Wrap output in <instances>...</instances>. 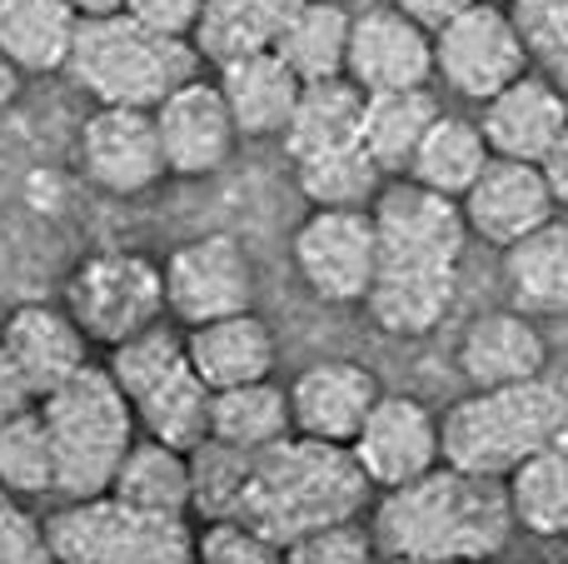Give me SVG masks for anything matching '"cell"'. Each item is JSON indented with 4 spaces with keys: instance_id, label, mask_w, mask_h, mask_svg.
<instances>
[{
    "instance_id": "obj_1",
    "label": "cell",
    "mask_w": 568,
    "mask_h": 564,
    "mask_svg": "<svg viewBox=\"0 0 568 564\" xmlns=\"http://www.w3.org/2000/svg\"><path fill=\"white\" fill-rule=\"evenodd\" d=\"M509 490L494 475L434 465L374 510V545L389 560H479L489 564L514 535Z\"/></svg>"
},
{
    "instance_id": "obj_2",
    "label": "cell",
    "mask_w": 568,
    "mask_h": 564,
    "mask_svg": "<svg viewBox=\"0 0 568 564\" xmlns=\"http://www.w3.org/2000/svg\"><path fill=\"white\" fill-rule=\"evenodd\" d=\"M364 495H369V480L349 455V445H324V440L290 430L280 445L255 455L235 515L265 530L275 545H290L320 525L354 520L364 510Z\"/></svg>"
},
{
    "instance_id": "obj_3",
    "label": "cell",
    "mask_w": 568,
    "mask_h": 564,
    "mask_svg": "<svg viewBox=\"0 0 568 564\" xmlns=\"http://www.w3.org/2000/svg\"><path fill=\"white\" fill-rule=\"evenodd\" d=\"M568 440V390L539 375L524 385L474 390L439 420V455L469 475L504 480L529 455Z\"/></svg>"
},
{
    "instance_id": "obj_4",
    "label": "cell",
    "mask_w": 568,
    "mask_h": 564,
    "mask_svg": "<svg viewBox=\"0 0 568 564\" xmlns=\"http://www.w3.org/2000/svg\"><path fill=\"white\" fill-rule=\"evenodd\" d=\"M65 75L95 105L155 110L170 90L200 75V50L190 46V36H170L135 20L130 10H110V16L80 20Z\"/></svg>"
},
{
    "instance_id": "obj_5",
    "label": "cell",
    "mask_w": 568,
    "mask_h": 564,
    "mask_svg": "<svg viewBox=\"0 0 568 564\" xmlns=\"http://www.w3.org/2000/svg\"><path fill=\"white\" fill-rule=\"evenodd\" d=\"M36 410L55 445V495H105L125 450L140 435L135 410H130L125 390L115 385V375L105 365H85L45 400H36Z\"/></svg>"
},
{
    "instance_id": "obj_6",
    "label": "cell",
    "mask_w": 568,
    "mask_h": 564,
    "mask_svg": "<svg viewBox=\"0 0 568 564\" xmlns=\"http://www.w3.org/2000/svg\"><path fill=\"white\" fill-rule=\"evenodd\" d=\"M105 370L125 390L140 435H155L175 450H195L210 435V395L215 390L195 375L185 340H175L165 325H150L145 335L110 345Z\"/></svg>"
},
{
    "instance_id": "obj_7",
    "label": "cell",
    "mask_w": 568,
    "mask_h": 564,
    "mask_svg": "<svg viewBox=\"0 0 568 564\" xmlns=\"http://www.w3.org/2000/svg\"><path fill=\"white\" fill-rule=\"evenodd\" d=\"M45 550L60 564H190L195 530L185 515H140L115 495H90L45 520Z\"/></svg>"
},
{
    "instance_id": "obj_8",
    "label": "cell",
    "mask_w": 568,
    "mask_h": 564,
    "mask_svg": "<svg viewBox=\"0 0 568 564\" xmlns=\"http://www.w3.org/2000/svg\"><path fill=\"white\" fill-rule=\"evenodd\" d=\"M65 310L75 315V325L95 345L135 340L170 315L165 265H155L140 250H95V255H85L70 270Z\"/></svg>"
},
{
    "instance_id": "obj_9",
    "label": "cell",
    "mask_w": 568,
    "mask_h": 564,
    "mask_svg": "<svg viewBox=\"0 0 568 564\" xmlns=\"http://www.w3.org/2000/svg\"><path fill=\"white\" fill-rule=\"evenodd\" d=\"M524 70H534L529 50L514 30L509 6L499 0H474L434 30V80H444L459 100L484 105Z\"/></svg>"
},
{
    "instance_id": "obj_10",
    "label": "cell",
    "mask_w": 568,
    "mask_h": 564,
    "mask_svg": "<svg viewBox=\"0 0 568 564\" xmlns=\"http://www.w3.org/2000/svg\"><path fill=\"white\" fill-rule=\"evenodd\" d=\"M294 270L324 305H364L379 270V235L369 210H314L294 230Z\"/></svg>"
},
{
    "instance_id": "obj_11",
    "label": "cell",
    "mask_w": 568,
    "mask_h": 564,
    "mask_svg": "<svg viewBox=\"0 0 568 564\" xmlns=\"http://www.w3.org/2000/svg\"><path fill=\"white\" fill-rule=\"evenodd\" d=\"M255 305V265L235 235L185 240L165 260V310L180 325H205Z\"/></svg>"
},
{
    "instance_id": "obj_12",
    "label": "cell",
    "mask_w": 568,
    "mask_h": 564,
    "mask_svg": "<svg viewBox=\"0 0 568 564\" xmlns=\"http://www.w3.org/2000/svg\"><path fill=\"white\" fill-rule=\"evenodd\" d=\"M374 235H379V255L394 260H439V265H459L464 245H469V220L454 195L419 185L414 175H389L384 190L369 205Z\"/></svg>"
},
{
    "instance_id": "obj_13",
    "label": "cell",
    "mask_w": 568,
    "mask_h": 564,
    "mask_svg": "<svg viewBox=\"0 0 568 564\" xmlns=\"http://www.w3.org/2000/svg\"><path fill=\"white\" fill-rule=\"evenodd\" d=\"M80 165L85 180L105 195H145L165 170V150H160L155 110L140 105H95L80 125Z\"/></svg>"
},
{
    "instance_id": "obj_14",
    "label": "cell",
    "mask_w": 568,
    "mask_h": 564,
    "mask_svg": "<svg viewBox=\"0 0 568 564\" xmlns=\"http://www.w3.org/2000/svg\"><path fill=\"white\" fill-rule=\"evenodd\" d=\"M160 150H165V170L175 180H205L230 165L240 145V125L230 115L225 95L215 80H185L155 105Z\"/></svg>"
},
{
    "instance_id": "obj_15",
    "label": "cell",
    "mask_w": 568,
    "mask_h": 564,
    "mask_svg": "<svg viewBox=\"0 0 568 564\" xmlns=\"http://www.w3.org/2000/svg\"><path fill=\"white\" fill-rule=\"evenodd\" d=\"M349 455L359 460L369 490H399L444 460L439 455V420L414 395H389V390H384V395L374 400V410L364 415Z\"/></svg>"
},
{
    "instance_id": "obj_16",
    "label": "cell",
    "mask_w": 568,
    "mask_h": 564,
    "mask_svg": "<svg viewBox=\"0 0 568 564\" xmlns=\"http://www.w3.org/2000/svg\"><path fill=\"white\" fill-rule=\"evenodd\" d=\"M344 75L374 95V90H409L434 80V30H424L399 6H374L354 16L349 30V66Z\"/></svg>"
},
{
    "instance_id": "obj_17",
    "label": "cell",
    "mask_w": 568,
    "mask_h": 564,
    "mask_svg": "<svg viewBox=\"0 0 568 564\" xmlns=\"http://www.w3.org/2000/svg\"><path fill=\"white\" fill-rule=\"evenodd\" d=\"M459 300V265L439 260H394L379 255V270L369 280L364 310L394 340H419L444 325V315Z\"/></svg>"
},
{
    "instance_id": "obj_18",
    "label": "cell",
    "mask_w": 568,
    "mask_h": 564,
    "mask_svg": "<svg viewBox=\"0 0 568 564\" xmlns=\"http://www.w3.org/2000/svg\"><path fill=\"white\" fill-rule=\"evenodd\" d=\"M0 340H6V355H10V370L16 380L26 385L30 400H45L50 390H60L70 375L90 365L85 355V330L75 325V315L60 305H16L0 325Z\"/></svg>"
},
{
    "instance_id": "obj_19",
    "label": "cell",
    "mask_w": 568,
    "mask_h": 564,
    "mask_svg": "<svg viewBox=\"0 0 568 564\" xmlns=\"http://www.w3.org/2000/svg\"><path fill=\"white\" fill-rule=\"evenodd\" d=\"M459 205H464V220H469V235L489 240L499 250H509L514 240L539 230L559 210L534 160H504V155H494L484 165V175L464 190Z\"/></svg>"
},
{
    "instance_id": "obj_20",
    "label": "cell",
    "mask_w": 568,
    "mask_h": 564,
    "mask_svg": "<svg viewBox=\"0 0 568 564\" xmlns=\"http://www.w3.org/2000/svg\"><path fill=\"white\" fill-rule=\"evenodd\" d=\"M379 380L374 370L354 365V360H320L290 385V420L294 435L324 440V445H354L364 415L379 400Z\"/></svg>"
},
{
    "instance_id": "obj_21",
    "label": "cell",
    "mask_w": 568,
    "mask_h": 564,
    "mask_svg": "<svg viewBox=\"0 0 568 564\" xmlns=\"http://www.w3.org/2000/svg\"><path fill=\"white\" fill-rule=\"evenodd\" d=\"M564 125H568V95L539 70H524L519 80H509L499 95L484 100L479 115V130L494 155L534 160V165H539V155L554 145V135Z\"/></svg>"
},
{
    "instance_id": "obj_22",
    "label": "cell",
    "mask_w": 568,
    "mask_h": 564,
    "mask_svg": "<svg viewBox=\"0 0 568 564\" xmlns=\"http://www.w3.org/2000/svg\"><path fill=\"white\" fill-rule=\"evenodd\" d=\"M459 370L474 390H499V385H524L539 380L549 365V345H544L534 315L524 310H489L474 315L459 335Z\"/></svg>"
},
{
    "instance_id": "obj_23",
    "label": "cell",
    "mask_w": 568,
    "mask_h": 564,
    "mask_svg": "<svg viewBox=\"0 0 568 564\" xmlns=\"http://www.w3.org/2000/svg\"><path fill=\"white\" fill-rule=\"evenodd\" d=\"M190 365L205 380L210 390H235V385H255V380L275 375V330L255 315V310H240V315H220L205 325H190L185 335Z\"/></svg>"
},
{
    "instance_id": "obj_24",
    "label": "cell",
    "mask_w": 568,
    "mask_h": 564,
    "mask_svg": "<svg viewBox=\"0 0 568 564\" xmlns=\"http://www.w3.org/2000/svg\"><path fill=\"white\" fill-rule=\"evenodd\" d=\"M220 95H225L230 115L240 125V140H275L284 135L294 115V100H300L304 80L275 56V50H255L245 60H230L220 66Z\"/></svg>"
},
{
    "instance_id": "obj_25",
    "label": "cell",
    "mask_w": 568,
    "mask_h": 564,
    "mask_svg": "<svg viewBox=\"0 0 568 564\" xmlns=\"http://www.w3.org/2000/svg\"><path fill=\"white\" fill-rule=\"evenodd\" d=\"M80 20L70 0H0V50L20 75H55L70 66Z\"/></svg>"
},
{
    "instance_id": "obj_26",
    "label": "cell",
    "mask_w": 568,
    "mask_h": 564,
    "mask_svg": "<svg viewBox=\"0 0 568 564\" xmlns=\"http://www.w3.org/2000/svg\"><path fill=\"white\" fill-rule=\"evenodd\" d=\"M439 100L429 85H409V90H374L364 95V125H359V145L379 160L384 175H409L414 155H419L424 135L439 120Z\"/></svg>"
},
{
    "instance_id": "obj_27",
    "label": "cell",
    "mask_w": 568,
    "mask_h": 564,
    "mask_svg": "<svg viewBox=\"0 0 568 564\" xmlns=\"http://www.w3.org/2000/svg\"><path fill=\"white\" fill-rule=\"evenodd\" d=\"M364 125V90L354 85L349 75L334 80H310L294 100V115L284 125V155L300 165L310 155H324V150L354 145Z\"/></svg>"
},
{
    "instance_id": "obj_28",
    "label": "cell",
    "mask_w": 568,
    "mask_h": 564,
    "mask_svg": "<svg viewBox=\"0 0 568 564\" xmlns=\"http://www.w3.org/2000/svg\"><path fill=\"white\" fill-rule=\"evenodd\" d=\"M514 310L524 315H564L568 310V220H544L524 240L504 250Z\"/></svg>"
},
{
    "instance_id": "obj_29",
    "label": "cell",
    "mask_w": 568,
    "mask_h": 564,
    "mask_svg": "<svg viewBox=\"0 0 568 564\" xmlns=\"http://www.w3.org/2000/svg\"><path fill=\"white\" fill-rule=\"evenodd\" d=\"M105 495L140 515H190V455L155 435H135Z\"/></svg>"
},
{
    "instance_id": "obj_30",
    "label": "cell",
    "mask_w": 568,
    "mask_h": 564,
    "mask_svg": "<svg viewBox=\"0 0 568 564\" xmlns=\"http://www.w3.org/2000/svg\"><path fill=\"white\" fill-rule=\"evenodd\" d=\"M349 30L354 16L344 10V0H304L275 36V56L294 75L310 85V80H334L349 66Z\"/></svg>"
},
{
    "instance_id": "obj_31",
    "label": "cell",
    "mask_w": 568,
    "mask_h": 564,
    "mask_svg": "<svg viewBox=\"0 0 568 564\" xmlns=\"http://www.w3.org/2000/svg\"><path fill=\"white\" fill-rule=\"evenodd\" d=\"M290 430H294L290 390H280L275 380H255V385H235L210 395V435L225 440V445L260 455V450L280 445Z\"/></svg>"
},
{
    "instance_id": "obj_32",
    "label": "cell",
    "mask_w": 568,
    "mask_h": 564,
    "mask_svg": "<svg viewBox=\"0 0 568 564\" xmlns=\"http://www.w3.org/2000/svg\"><path fill=\"white\" fill-rule=\"evenodd\" d=\"M504 490H509V510L519 530L539 540L568 535V440L514 465L504 475Z\"/></svg>"
},
{
    "instance_id": "obj_33",
    "label": "cell",
    "mask_w": 568,
    "mask_h": 564,
    "mask_svg": "<svg viewBox=\"0 0 568 564\" xmlns=\"http://www.w3.org/2000/svg\"><path fill=\"white\" fill-rule=\"evenodd\" d=\"M489 160H494V150H489V140H484L479 120L439 115V120H434V130L424 135V145H419V155H414L409 175L419 180V185L439 190V195L459 200L464 190L484 175V165H489Z\"/></svg>"
},
{
    "instance_id": "obj_34",
    "label": "cell",
    "mask_w": 568,
    "mask_h": 564,
    "mask_svg": "<svg viewBox=\"0 0 568 564\" xmlns=\"http://www.w3.org/2000/svg\"><path fill=\"white\" fill-rule=\"evenodd\" d=\"M294 175H300V190L314 210H369L374 195L384 190V180H389L379 170V160H374L359 140L300 160Z\"/></svg>"
},
{
    "instance_id": "obj_35",
    "label": "cell",
    "mask_w": 568,
    "mask_h": 564,
    "mask_svg": "<svg viewBox=\"0 0 568 564\" xmlns=\"http://www.w3.org/2000/svg\"><path fill=\"white\" fill-rule=\"evenodd\" d=\"M0 490L16 500L55 495V445L36 405L0 420Z\"/></svg>"
},
{
    "instance_id": "obj_36",
    "label": "cell",
    "mask_w": 568,
    "mask_h": 564,
    "mask_svg": "<svg viewBox=\"0 0 568 564\" xmlns=\"http://www.w3.org/2000/svg\"><path fill=\"white\" fill-rule=\"evenodd\" d=\"M280 36V26L255 6V0H205L195 30H190V46L200 50V60L210 66H230V60H245L255 50H270Z\"/></svg>"
},
{
    "instance_id": "obj_37",
    "label": "cell",
    "mask_w": 568,
    "mask_h": 564,
    "mask_svg": "<svg viewBox=\"0 0 568 564\" xmlns=\"http://www.w3.org/2000/svg\"><path fill=\"white\" fill-rule=\"evenodd\" d=\"M190 455V510L205 520L215 515H235L240 500H245L250 470H255V455L240 445H225V440L205 435Z\"/></svg>"
},
{
    "instance_id": "obj_38",
    "label": "cell",
    "mask_w": 568,
    "mask_h": 564,
    "mask_svg": "<svg viewBox=\"0 0 568 564\" xmlns=\"http://www.w3.org/2000/svg\"><path fill=\"white\" fill-rule=\"evenodd\" d=\"M514 16L529 66L568 95V0H504Z\"/></svg>"
},
{
    "instance_id": "obj_39",
    "label": "cell",
    "mask_w": 568,
    "mask_h": 564,
    "mask_svg": "<svg viewBox=\"0 0 568 564\" xmlns=\"http://www.w3.org/2000/svg\"><path fill=\"white\" fill-rule=\"evenodd\" d=\"M195 564H284V545L240 515H215L195 535Z\"/></svg>"
},
{
    "instance_id": "obj_40",
    "label": "cell",
    "mask_w": 568,
    "mask_h": 564,
    "mask_svg": "<svg viewBox=\"0 0 568 564\" xmlns=\"http://www.w3.org/2000/svg\"><path fill=\"white\" fill-rule=\"evenodd\" d=\"M374 530L354 520H334V525H320L310 535L290 540L284 545V564H374Z\"/></svg>"
},
{
    "instance_id": "obj_41",
    "label": "cell",
    "mask_w": 568,
    "mask_h": 564,
    "mask_svg": "<svg viewBox=\"0 0 568 564\" xmlns=\"http://www.w3.org/2000/svg\"><path fill=\"white\" fill-rule=\"evenodd\" d=\"M36 555H45V525L0 490V564H30Z\"/></svg>"
},
{
    "instance_id": "obj_42",
    "label": "cell",
    "mask_w": 568,
    "mask_h": 564,
    "mask_svg": "<svg viewBox=\"0 0 568 564\" xmlns=\"http://www.w3.org/2000/svg\"><path fill=\"white\" fill-rule=\"evenodd\" d=\"M125 10L135 20H145V26H155V30L190 36L195 20H200V10H205V0H125Z\"/></svg>"
},
{
    "instance_id": "obj_43",
    "label": "cell",
    "mask_w": 568,
    "mask_h": 564,
    "mask_svg": "<svg viewBox=\"0 0 568 564\" xmlns=\"http://www.w3.org/2000/svg\"><path fill=\"white\" fill-rule=\"evenodd\" d=\"M539 175H544V185H549L554 205H568V125L554 135V145L539 155Z\"/></svg>"
},
{
    "instance_id": "obj_44",
    "label": "cell",
    "mask_w": 568,
    "mask_h": 564,
    "mask_svg": "<svg viewBox=\"0 0 568 564\" xmlns=\"http://www.w3.org/2000/svg\"><path fill=\"white\" fill-rule=\"evenodd\" d=\"M394 6L404 10V16H414L424 30H439L449 16H459L464 6H474V0H394Z\"/></svg>"
},
{
    "instance_id": "obj_45",
    "label": "cell",
    "mask_w": 568,
    "mask_h": 564,
    "mask_svg": "<svg viewBox=\"0 0 568 564\" xmlns=\"http://www.w3.org/2000/svg\"><path fill=\"white\" fill-rule=\"evenodd\" d=\"M36 405V400L26 395V385L16 380V370H10V355H6V340H0V420L16 415V410Z\"/></svg>"
},
{
    "instance_id": "obj_46",
    "label": "cell",
    "mask_w": 568,
    "mask_h": 564,
    "mask_svg": "<svg viewBox=\"0 0 568 564\" xmlns=\"http://www.w3.org/2000/svg\"><path fill=\"white\" fill-rule=\"evenodd\" d=\"M20 80H26V75H20V66L6 56V50H0V110H10V105H16V95H20Z\"/></svg>"
},
{
    "instance_id": "obj_47",
    "label": "cell",
    "mask_w": 568,
    "mask_h": 564,
    "mask_svg": "<svg viewBox=\"0 0 568 564\" xmlns=\"http://www.w3.org/2000/svg\"><path fill=\"white\" fill-rule=\"evenodd\" d=\"M255 6H260V10H265V16H270V20H275V26H284V20H290V16H294V10H300V6H304V0H255Z\"/></svg>"
},
{
    "instance_id": "obj_48",
    "label": "cell",
    "mask_w": 568,
    "mask_h": 564,
    "mask_svg": "<svg viewBox=\"0 0 568 564\" xmlns=\"http://www.w3.org/2000/svg\"><path fill=\"white\" fill-rule=\"evenodd\" d=\"M80 16H110V10H125V0H70Z\"/></svg>"
},
{
    "instance_id": "obj_49",
    "label": "cell",
    "mask_w": 568,
    "mask_h": 564,
    "mask_svg": "<svg viewBox=\"0 0 568 564\" xmlns=\"http://www.w3.org/2000/svg\"><path fill=\"white\" fill-rule=\"evenodd\" d=\"M389 564H479V560H389Z\"/></svg>"
},
{
    "instance_id": "obj_50",
    "label": "cell",
    "mask_w": 568,
    "mask_h": 564,
    "mask_svg": "<svg viewBox=\"0 0 568 564\" xmlns=\"http://www.w3.org/2000/svg\"><path fill=\"white\" fill-rule=\"evenodd\" d=\"M30 564H60V560H55V555H50V550H45V555H36Z\"/></svg>"
},
{
    "instance_id": "obj_51",
    "label": "cell",
    "mask_w": 568,
    "mask_h": 564,
    "mask_svg": "<svg viewBox=\"0 0 568 564\" xmlns=\"http://www.w3.org/2000/svg\"><path fill=\"white\" fill-rule=\"evenodd\" d=\"M499 6H504V0H499Z\"/></svg>"
},
{
    "instance_id": "obj_52",
    "label": "cell",
    "mask_w": 568,
    "mask_h": 564,
    "mask_svg": "<svg viewBox=\"0 0 568 564\" xmlns=\"http://www.w3.org/2000/svg\"><path fill=\"white\" fill-rule=\"evenodd\" d=\"M190 564H195V560H190Z\"/></svg>"
}]
</instances>
